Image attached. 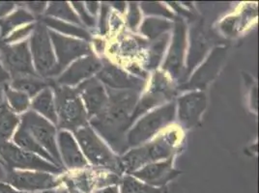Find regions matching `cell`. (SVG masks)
Listing matches in <instances>:
<instances>
[{
	"instance_id": "1",
	"label": "cell",
	"mask_w": 259,
	"mask_h": 193,
	"mask_svg": "<svg viewBox=\"0 0 259 193\" xmlns=\"http://www.w3.org/2000/svg\"><path fill=\"white\" fill-rule=\"evenodd\" d=\"M108 103L105 108L90 120V124L117 153H124L128 145L126 130L132 123L140 93L134 90L108 88Z\"/></svg>"
},
{
	"instance_id": "2",
	"label": "cell",
	"mask_w": 259,
	"mask_h": 193,
	"mask_svg": "<svg viewBox=\"0 0 259 193\" xmlns=\"http://www.w3.org/2000/svg\"><path fill=\"white\" fill-rule=\"evenodd\" d=\"M51 88L54 89L58 128L75 132L87 126L88 115L76 89L58 85L54 79H51Z\"/></svg>"
},
{
	"instance_id": "3",
	"label": "cell",
	"mask_w": 259,
	"mask_h": 193,
	"mask_svg": "<svg viewBox=\"0 0 259 193\" xmlns=\"http://www.w3.org/2000/svg\"><path fill=\"white\" fill-rule=\"evenodd\" d=\"M178 141L179 132L172 130L141 148L130 151L120 159L122 172L132 174L153 161L169 158Z\"/></svg>"
},
{
	"instance_id": "4",
	"label": "cell",
	"mask_w": 259,
	"mask_h": 193,
	"mask_svg": "<svg viewBox=\"0 0 259 193\" xmlns=\"http://www.w3.org/2000/svg\"><path fill=\"white\" fill-rule=\"evenodd\" d=\"M28 43L37 75L44 79H54L55 76L60 75L49 28L43 22H35V27Z\"/></svg>"
},
{
	"instance_id": "5",
	"label": "cell",
	"mask_w": 259,
	"mask_h": 193,
	"mask_svg": "<svg viewBox=\"0 0 259 193\" xmlns=\"http://www.w3.org/2000/svg\"><path fill=\"white\" fill-rule=\"evenodd\" d=\"M76 139L85 157L94 166L120 175L122 173L120 160L103 143L88 125L75 131Z\"/></svg>"
},
{
	"instance_id": "6",
	"label": "cell",
	"mask_w": 259,
	"mask_h": 193,
	"mask_svg": "<svg viewBox=\"0 0 259 193\" xmlns=\"http://www.w3.org/2000/svg\"><path fill=\"white\" fill-rule=\"evenodd\" d=\"M0 158L10 170H27L63 174L65 168L57 166L41 157L19 148L12 142L0 144Z\"/></svg>"
},
{
	"instance_id": "7",
	"label": "cell",
	"mask_w": 259,
	"mask_h": 193,
	"mask_svg": "<svg viewBox=\"0 0 259 193\" xmlns=\"http://www.w3.org/2000/svg\"><path fill=\"white\" fill-rule=\"evenodd\" d=\"M175 104H168L164 107L147 114L141 119L131 129L127 136L128 147H135L152 138L159 130L173 122L175 117Z\"/></svg>"
},
{
	"instance_id": "8",
	"label": "cell",
	"mask_w": 259,
	"mask_h": 193,
	"mask_svg": "<svg viewBox=\"0 0 259 193\" xmlns=\"http://www.w3.org/2000/svg\"><path fill=\"white\" fill-rule=\"evenodd\" d=\"M20 118V125L22 128L52 156L59 166H62V161L56 144V129L54 125L33 110L26 111Z\"/></svg>"
},
{
	"instance_id": "9",
	"label": "cell",
	"mask_w": 259,
	"mask_h": 193,
	"mask_svg": "<svg viewBox=\"0 0 259 193\" xmlns=\"http://www.w3.org/2000/svg\"><path fill=\"white\" fill-rule=\"evenodd\" d=\"M5 182L18 191L36 193L56 189L62 184L61 178L56 175L41 171L8 170Z\"/></svg>"
},
{
	"instance_id": "10",
	"label": "cell",
	"mask_w": 259,
	"mask_h": 193,
	"mask_svg": "<svg viewBox=\"0 0 259 193\" xmlns=\"http://www.w3.org/2000/svg\"><path fill=\"white\" fill-rule=\"evenodd\" d=\"M0 58L3 67L11 78L25 75H37L33 66L29 43L27 40L6 44L0 50Z\"/></svg>"
},
{
	"instance_id": "11",
	"label": "cell",
	"mask_w": 259,
	"mask_h": 193,
	"mask_svg": "<svg viewBox=\"0 0 259 193\" xmlns=\"http://www.w3.org/2000/svg\"><path fill=\"white\" fill-rule=\"evenodd\" d=\"M49 34L54 47V54L60 74L76 58L92 54L91 47L87 41L67 37L52 29H49Z\"/></svg>"
},
{
	"instance_id": "12",
	"label": "cell",
	"mask_w": 259,
	"mask_h": 193,
	"mask_svg": "<svg viewBox=\"0 0 259 193\" xmlns=\"http://www.w3.org/2000/svg\"><path fill=\"white\" fill-rule=\"evenodd\" d=\"M176 94V89L171 80L161 72L155 73L152 79L151 86L148 92L141 99L134 111L132 123L141 114L145 113L152 108L172 100Z\"/></svg>"
},
{
	"instance_id": "13",
	"label": "cell",
	"mask_w": 259,
	"mask_h": 193,
	"mask_svg": "<svg viewBox=\"0 0 259 193\" xmlns=\"http://www.w3.org/2000/svg\"><path fill=\"white\" fill-rule=\"evenodd\" d=\"M102 66L103 63L101 60L95 55L90 54L76 60V62H74L58 75L57 78H54V81L58 85L72 87L80 81L87 80L93 74L98 73Z\"/></svg>"
},
{
	"instance_id": "14",
	"label": "cell",
	"mask_w": 259,
	"mask_h": 193,
	"mask_svg": "<svg viewBox=\"0 0 259 193\" xmlns=\"http://www.w3.org/2000/svg\"><path fill=\"white\" fill-rule=\"evenodd\" d=\"M97 78L109 89L113 90H134L141 92L145 82L136 76L126 74L118 67L105 62L101 70L98 72Z\"/></svg>"
},
{
	"instance_id": "15",
	"label": "cell",
	"mask_w": 259,
	"mask_h": 193,
	"mask_svg": "<svg viewBox=\"0 0 259 193\" xmlns=\"http://www.w3.org/2000/svg\"><path fill=\"white\" fill-rule=\"evenodd\" d=\"M207 99L204 92H191L178 100V117L185 129L197 125L205 110Z\"/></svg>"
},
{
	"instance_id": "16",
	"label": "cell",
	"mask_w": 259,
	"mask_h": 193,
	"mask_svg": "<svg viewBox=\"0 0 259 193\" xmlns=\"http://www.w3.org/2000/svg\"><path fill=\"white\" fill-rule=\"evenodd\" d=\"M133 177L154 187H162L172 181L180 172L172 168V159L156 163H149L133 172Z\"/></svg>"
},
{
	"instance_id": "17",
	"label": "cell",
	"mask_w": 259,
	"mask_h": 193,
	"mask_svg": "<svg viewBox=\"0 0 259 193\" xmlns=\"http://www.w3.org/2000/svg\"><path fill=\"white\" fill-rule=\"evenodd\" d=\"M76 93L81 96L87 112L91 118L98 115L108 103V94L97 77H91L82 81L76 88Z\"/></svg>"
},
{
	"instance_id": "18",
	"label": "cell",
	"mask_w": 259,
	"mask_h": 193,
	"mask_svg": "<svg viewBox=\"0 0 259 193\" xmlns=\"http://www.w3.org/2000/svg\"><path fill=\"white\" fill-rule=\"evenodd\" d=\"M185 47L186 26L182 21H177L174 28L172 44L163 65V70L174 79L179 78L182 75Z\"/></svg>"
},
{
	"instance_id": "19",
	"label": "cell",
	"mask_w": 259,
	"mask_h": 193,
	"mask_svg": "<svg viewBox=\"0 0 259 193\" xmlns=\"http://www.w3.org/2000/svg\"><path fill=\"white\" fill-rule=\"evenodd\" d=\"M58 145L62 157L61 161H63L67 168L70 170L82 169L87 167V161L78 149L76 140L72 136V134L68 130H61L58 135Z\"/></svg>"
},
{
	"instance_id": "20",
	"label": "cell",
	"mask_w": 259,
	"mask_h": 193,
	"mask_svg": "<svg viewBox=\"0 0 259 193\" xmlns=\"http://www.w3.org/2000/svg\"><path fill=\"white\" fill-rule=\"evenodd\" d=\"M227 50L225 47H217L208 57L205 63L202 65L194 74L190 81V84L186 88H203L210 82L219 72L223 64Z\"/></svg>"
},
{
	"instance_id": "21",
	"label": "cell",
	"mask_w": 259,
	"mask_h": 193,
	"mask_svg": "<svg viewBox=\"0 0 259 193\" xmlns=\"http://www.w3.org/2000/svg\"><path fill=\"white\" fill-rule=\"evenodd\" d=\"M30 107L34 112L38 113L48 121H51L54 125H57L55 102L51 87L45 88L37 96H34L30 103Z\"/></svg>"
},
{
	"instance_id": "22",
	"label": "cell",
	"mask_w": 259,
	"mask_h": 193,
	"mask_svg": "<svg viewBox=\"0 0 259 193\" xmlns=\"http://www.w3.org/2000/svg\"><path fill=\"white\" fill-rule=\"evenodd\" d=\"M8 85L33 99L45 88L51 87V79H44L38 75L18 76L11 78Z\"/></svg>"
},
{
	"instance_id": "23",
	"label": "cell",
	"mask_w": 259,
	"mask_h": 193,
	"mask_svg": "<svg viewBox=\"0 0 259 193\" xmlns=\"http://www.w3.org/2000/svg\"><path fill=\"white\" fill-rule=\"evenodd\" d=\"M17 5L19 8L16 11L0 20V39L2 40L7 38L16 28L32 23L36 20L20 3H17Z\"/></svg>"
},
{
	"instance_id": "24",
	"label": "cell",
	"mask_w": 259,
	"mask_h": 193,
	"mask_svg": "<svg viewBox=\"0 0 259 193\" xmlns=\"http://www.w3.org/2000/svg\"><path fill=\"white\" fill-rule=\"evenodd\" d=\"M13 141H14V144L16 146H18L19 148H21L22 150L32 153L34 155H37V156L41 157L44 160L50 161L55 165L59 166L55 162L54 159L52 158V156L47 151L45 150L38 142H36L32 136L25 129H23L21 125L18 127V129L15 131V133L13 135ZM60 167H63V166H60Z\"/></svg>"
},
{
	"instance_id": "25",
	"label": "cell",
	"mask_w": 259,
	"mask_h": 193,
	"mask_svg": "<svg viewBox=\"0 0 259 193\" xmlns=\"http://www.w3.org/2000/svg\"><path fill=\"white\" fill-rule=\"evenodd\" d=\"M61 181L68 193H91L96 188V177L87 171L65 175Z\"/></svg>"
},
{
	"instance_id": "26",
	"label": "cell",
	"mask_w": 259,
	"mask_h": 193,
	"mask_svg": "<svg viewBox=\"0 0 259 193\" xmlns=\"http://www.w3.org/2000/svg\"><path fill=\"white\" fill-rule=\"evenodd\" d=\"M20 123V116L13 112L6 103L0 106V144L10 142Z\"/></svg>"
},
{
	"instance_id": "27",
	"label": "cell",
	"mask_w": 259,
	"mask_h": 193,
	"mask_svg": "<svg viewBox=\"0 0 259 193\" xmlns=\"http://www.w3.org/2000/svg\"><path fill=\"white\" fill-rule=\"evenodd\" d=\"M4 90V100L8 108L11 109L16 114H23L28 111L30 107V98L25 95L24 93L12 89L10 86L7 84L3 85Z\"/></svg>"
},
{
	"instance_id": "28",
	"label": "cell",
	"mask_w": 259,
	"mask_h": 193,
	"mask_svg": "<svg viewBox=\"0 0 259 193\" xmlns=\"http://www.w3.org/2000/svg\"><path fill=\"white\" fill-rule=\"evenodd\" d=\"M46 17L53 19H60L59 21L69 22L80 25V20L72 7L67 2H52L48 5V8L45 12Z\"/></svg>"
},
{
	"instance_id": "29",
	"label": "cell",
	"mask_w": 259,
	"mask_h": 193,
	"mask_svg": "<svg viewBox=\"0 0 259 193\" xmlns=\"http://www.w3.org/2000/svg\"><path fill=\"white\" fill-rule=\"evenodd\" d=\"M120 193H164L162 187H154L127 175L120 181Z\"/></svg>"
},
{
	"instance_id": "30",
	"label": "cell",
	"mask_w": 259,
	"mask_h": 193,
	"mask_svg": "<svg viewBox=\"0 0 259 193\" xmlns=\"http://www.w3.org/2000/svg\"><path fill=\"white\" fill-rule=\"evenodd\" d=\"M40 22H43L44 24L52 30H56L58 33H64L68 35H72V36H76L79 38H82L84 40H89V34L82 29L81 27H76L70 23L59 21V20H55L50 17H44L41 18V20H39Z\"/></svg>"
},
{
	"instance_id": "31",
	"label": "cell",
	"mask_w": 259,
	"mask_h": 193,
	"mask_svg": "<svg viewBox=\"0 0 259 193\" xmlns=\"http://www.w3.org/2000/svg\"><path fill=\"white\" fill-rule=\"evenodd\" d=\"M172 27V23L166 20L146 19L141 25V31L149 39H156Z\"/></svg>"
},
{
	"instance_id": "32",
	"label": "cell",
	"mask_w": 259,
	"mask_h": 193,
	"mask_svg": "<svg viewBox=\"0 0 259 193\" xmlns=\"http://www.w3.org/2000/svg\"><path fill=\"white\" fill-rule=\"evenodd\" d=\"M169 39L168 34H163L162 37L155 43H153L148 51V56L145 62V67L149 70L156 69L162 59V54L165 50V46L167 44Z\"/></svg>"
},
{
	"instance_id": "33",
	"label": "cell",
	"mask_w": 259,
	"mask_h": 193,
	"mask_svg": "<svg viewBox=\"0 0 259 193\" xmlns=\"http://www.w3.org/2000/svg\"><path fill=\"white\" fill-rule=\"evenodd\" d=\"M193 45L191 49L190 59H189V66L192 69L197 64L198 60L204 56L206 50H207V42L202 32L199 29L195 30V34H193Z\"/></svg>"
},
{
	"instance_id": "34",
	"label": "cell",
	"mask_w": 259,
	"mask_h": 193,
	"mask_svg": "<svg viewBox=\"0 0 259 193\" xmlns=\"http://www.w3.org/2000/svg\"><path fill=\"white\" fill-rule=\"evenodd\" d=\"M34 27H35V23H29V24L23 25L22 27L14 30L3 41H4L5 44H12V43L22 42L28 35H31V33L34 30Z\"/></svg>"
},
{
	"instance_id": "35",
	"label": "cell",
	"mask_w": 259,
	"mask_h": 193,
	"mask_svg": "<svg viewBox=\"0 0 259 193\" xmlns=\"http://www.w3.org/2000/svg\"><path fill=\"white\" fill-rule=\"evenodd\" d=\"M21 5L29 12L35 19H39L43 14H45L48 8L47 2H26Z\"/></svg>"
},
{
	"instance_id": "36",
	"label": "cell",
	"mask_w": 259,
	"mask_h": 193,
	"mask_svg": "<svg viewBox=\"0 0 259 193\" xmlns=\"http://www.w3.org/2000/svg\"><path fill=\"white\" fill-rule=\"evenodd\" d=\"M141 22V11L137 3H130L129 14H128V24L130 28L136 29Z\"/></svg>"
},
{
	"instance_id": "37",
	"label": "cell",
	"mask_w": 259,
	"mask_h": 193,
	"mask_svg": "<svg viewBox=\"0 0 259 193\" xmlns=\"http://www.w3.org/2000/svg\"><path fill=\"white\" fill-rule=\"evenodd\" d=\"M73 6H74V8L78 13L79 18L84 22L87 25L90 26V27L95 25V20L93 18H91L87 14V12L85 11V8H84V6H83V4L81 2H73Z\"/></svg>"
},
{
	"instance_id": "38",
	"label": "cell",
	"mask_w": 259,
	"mask_h": 193,
	"mask_svg": "<svg viewBox=\"0 0 259 193\" xmlns=\"http://www.w3.org/2000/svg\"><path fill=\"white\" fill-rule=\"evenodd\" d=\"M16 6L15 2H0V20L9 16Z\"/></svg>"
},
{
	"instance_id": "39",
	"label": "cell",
	"mask_w": 259,
	"mask_h": 193,
	"mask_svg": "<svg viewBox=\"0 0 259 193\" xmlns=\"http://www.w3.org/2000/svg\"><path fill=\"white\" fill-rule=\"evenodd\" d=\"M11 77L9 74L7 73V71L5 70V68L3 67L2 62H1V58H0V85H4L9 83Z\"/></svg>"
},
{
	"instance_id": "40",
	"label": "cell",
	"mask_w": 259,
	"mask_h": 193,
	"mask_svg": "<svg viewBox=\"0 0 259 193\" xmlns=\"http://www.w3.org/2000/svg\"><path fill=\"white\" fill-rule=\"evenodd\" d=\"M0 193H25L18 191L17 189H15L14 187H12L10 184H8L7 182H0Z\"/></svg>"
},
{
	"instance_id": "41",
	"label": "cell",
	"mask_w": 259,
	"mask_h": 193,
	"mask_svg": "<svg viewBox=\"0 0 259 193\" xmlns=\"http://www.w3.org/2000/svg\"><path fill=\"white\" fill-rule=\"evenodd\" d=\"M93 193H120V190H119L118 185H109L103 188L95 189V191Z\"/></svg>"
},
{
	"instance_id": "42",
	"label": "cell",
	"mask_w": 259,
	"mask_h": 193,
	"mask_svg": "<svg viewBox=\"0 0 259 193\" xmlns=\"http://www.w3.org/2000/svg\"><path fill=\"white\" fill-rule=\"evenodd\" d=\"M8 170L9 169L6 167V165L4 164V162L2 161L1 158H0V182H5Z\"/></svg>"
},
{
	"instance_id": "43",
	"label": "cell",
	"mask_w": 259,
	"mask_h": 193,
	"mask_svg": "<svg viewBox=\"0 0 259 193\" xmlns=\"http://www.w3.org/2000/svg\"><path fill=\"white\" fill-rule=\"evenodd\" d=\"M129 70L131 71V73H134V74H137V75H141L142 77H146L145 73L141 70V68L137 65H133V66H130Z\"/></svg>"
},
{
	"instance_id": "44",
	"label": "cell",
	"mask_w": 259,
	"mask_h": 193,
	"mask_svg": "<svg viewBox=\"0 0 259 193\" xmlns=\"http://www.w3.org/2000/svg\"><path fill=\"white\" fill-rule=\"evenodd\" d=\"M98 3L96 2H88L87 3V9L92 14H96V9H97Z\"/></svg>"
},
{
	"instance_id": "45",
	"label": "cell",
	"mask_w": 259,
	"mask_h": 193,
	"mask_svg": "<svg viewBox=\"0 0 259 193\" xmlns=\"http://www.w3.org/2000/svg\"><path fill=\"white\" fill-rule=\"evenodd\" d=\"M5 103V100H4V90H3V85H0V106L2 104Z\"/></svg>"
},
{
	"instance_id": "46",
	"label": "cell",
	"mask_w": 259,
	"mask_h": 193,
	"mask_svg": "<svg viewBox=\"0 0 259 193\" xmlns=\"http://www.w3.org/2000/svg\"><path fill=\"white\" fill-rule=\"evenodd\" d=\"M55 193H68V191H67L64 185H60V186L57 187V189L55 190Z\"/></svg>"
},
{
	"instance_id": "47",
	"label": "cell",
	"mask_w": 259,
	"mask_h": 193,
	"mask_svg": "<svg viewBox=\"0 0 259 193\" xmlns=\"http://www.w3.org/2000/svg\"><path fill=\"white\" fill-rule=\"evenodd\" d=\"M56 189H51V190H45V191H40V192L36 193H55Z\"/></svg>"
},
{
	"instance_id": "48",
	"label": "cell",
	"mask_w": 259,
	"mask_h": 193,
	"mask_svg": "<svg viewBox=\"0 0 259 193\" xmlns=\"http://www.w3.org/2000/svg\"><path fill=\"white\" fill-rule=\"evenodd\" d=\"M6 44L4 43V41L2 39H0V50H2Z\"/></svg>"
}]
</instances>
